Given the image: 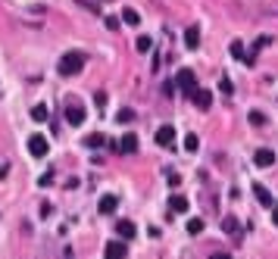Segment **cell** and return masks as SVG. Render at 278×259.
Returning <instances> with one entry per match:
<instances>
[{
	"mask_svg": "<svg viewBox=\"0 0 278 259\" xmlns=\"http://www.w3.org/2000/svg\"><path fill=\"white\" fill-rule=\"evenodd\" d=\"M47 116H50L47 107H34V110H31V119H34V122H47Z\"/></svg>",
	"mask_w": 278,
	"mask_h": 259,
	"instance_id": "ffe728a7",
	"label": "cell"
},
{
	"mask_svg": "<svg viewBox=\"0 0 278 259\" xmlns=\"http://www.w3.org/2000/svg\"><path fill=\"white\" fill-rule=\"evenodd\" d=\"M228 50H231V56H235V60L244 63V56H247V53H244V44H241V41H231V44H228Z\"/></svg>",
	"mask_w": 278,
	"mask_h": 259,
	"instance_id": "ac0fdd59",
	"label": "cell"
},
{
	"mask_svg": "<svg viewBox=\"0 0 278 259\" xmlns=\"http://www.w3.org/2000/svg\"><path fill=\"white\" fill-rule=\"evenodd\" d=\"M28 153H31V156H47V137H44V134H31L28 137Z\"/></svg>",
	"mask_w": 278,
	"mask_h": 259,
	"instance_id": "277c9868",
	"label": "cell"
},
{
	"mask_svg": "<svg viewBox=\"0 0 278 259\" xmlns=\"http://www.w3.org/2000/svg\"><path fill=\"white\" fill-rule=\"evenodd\" d=\"M184 150H188V153H197V150H200V137H197V134H188V137H184Z\"/></svg>",
	"mask_w": 278,
	"mask_h": 259,
	"instance_id": "d6986e66",
	"label": "cell"
},
{
	"mask_svg": "<svg viewBox=\"0 0 278 259\" xmlns=\"http://www.w3.org/2000/svg\"><path fill=\"white\" fill-rule=\"evenodd\" d=\"M116 203H119V200H116L113 194H107V197H100V213H103V216H110L113 209H116Z\"/></svg>",
	"mask_w": 278,
	"mask_h": 259,
	"instance_id": "9a60e30c",
	"label": "cell"
},
{
	"mask_svg": "<svg viewBox=\"0 0 278 259\" xmlns=\"http://www.w3.org/2000/svg\"><path fill=\"white\" fill-rule=\"evenodd\" d=\"M172 213H188V197H181V194L169 197V216Z\"/></svg>",
	"mask_w": 278,
	"mask_h": 259,
	"instance_id": "8fae6325",
	"label": "cell"
},
{
	"mask_svg": "<svg viewBox=\"0 0 278 259\" xmlns=\"http://www.w3.org/2000/svg\"><path fill=\"white\" fill-rule=\"evenodd\" d=\"M253 194H257V200H260V203H263V206H269V209H272V194H269V191H266V187H263V184H253Z\"/></svg>",
	"mask_w": 278,
	"mask_h": 259,
	"instance_id": "5bb4252c",
	"label": "cell"
},
{
	"mask_svg": "<svg viewBox=\"0 0 278 259\" xmlns=\"http://www.w3.org/2000/svg\"><path fill=\"white\" fill-rule=\"evenodd\" d=\"M85 144L88 147H103V144H107V137H103V134H91V137H85Z\"/></svg>",
	"mask_w": 278,
	"mask_h": 259,
	"instance_id": "7402d4cb",
	"label": "cell"
},
{
	"mask_svg": "<svg viewBox=\"0 0 278 259\" xmlns=\"http://www.w3.org/2000/svg\"><path fill=\"white\" fill-rule=\"evenodd\" d=\"M175 85L188 94V97H194V91H197V85H194V72L191 69H178V75H175Z\"/></svg>",
	"mask_w": 278,
	"mask_h": 259,
	"instance_id": "7a4b0ae2",
	"label": "cell"
},
{
	"mask_svg": "<svg viewBox=\"0 0 278 259\" xmlns=\"http://www.w3.org/2000/svg\"><path fill=\"white\" fill-rule=\"evenodd\" d=\"M103 253H107L110 259H116V256H125V253H129V247H125V238H122V241H110Z\"/></svg>",
	"mask_w": 278,
	"mask_h": 259,
	"instance_id": "30bf717a",
	"label": "cell"
},
{
	"mask_svg": "<svg viewBox=\"0 0 278 259\" xmlns=\"http://www.w3.org/2000/svg\"><path fill=\"white\" fill-rule=\"evenodd\" d=\"M272 222H275V225H278V203L272 206Z\"/></svg>",
	"mask_w": 278,
	"mask_h": 259,
	"instance_id": "484cf974",
	"label": "cell"
},
{
	"mask_svg": "<svg viewBox=\"0 0 278 259\" xmlns=\"http://www.w3.org/2000/svg\"><path fill=\"white\" fill-rule=\"evenodd\" d=\"M116 119H119V122H132V119H135V113H132V110H122L119 116H116Z\"/></svg>",
	"mask_w": 278,
	"mask_h": 259,
	"instance_id": "cb8c5ba5",
	"label": "cell"
},
{
	"mask_svg": "<svg viewBox=\"0 0 278 259\" xmlns=\"http://www.w3.org/2000/svg\"><path fill=\"white\" fill-rule=\"evenodd\" d=\"M135 47H138V53H150V50H153V38H147V34H141V38L135 41Z\"/></svg>",
	"mask_w": 278,
	"mask_h": 259,
	"instance_id": "2e32d148",
	"label": "cell"
},
{
	"mask_svg": "<svg viewBox=\"0 0 278 259\" xmlns=\"http://www.w3.org/2000/svg\"><path fill=\"white\" fill-rule=\"evenodd\" d=\"M203 225H206L203 219H191V222H188V234H200V231H203Z\"/></svg>",
	"mask_w": 278,
	"mask_h": 259,
	"instance_id": "44dd1931",
	"label": "cell"
},
{
	"mask_svg": "<svg viewBox=\"0 0 278 259\" xmlns=\"http://www.w3.org/2000/svg\"><path fill=\"white\" fill-rule=\"evenodd\" d=\"M116 150L119 153H138V137L135 134H122L119 144H116Z\"/></svg>",
	"mask_w": 278,
	"mask_h": 259,
	"instance_id": "ba28073f",
	"label": "cell"
},
{
	"mask_svg": "<svg viewBox=\"0 0 278 259\" xmlns=\"http://www.w3.org/2000/svg\"><path fill=\"white\" fill-rule=\"evenodd\" d=\"M222 231H228L235 241H241V225H238L235 216H222Z\"/></svg>",
	"mask_w": 278,
	"mask_h": 259,
	"instance_id": "9c48e42d",
	"label": "cell"
},
{
	"mask_svg": "<svg viewBox=\"0 0 278 259\" xmlns=\"http://www.w3.org/2000/svg\"><path fill=\"white\" fill-rule=\"evenodd\" d=\"M172 140H175V128L163 125V128L156 131V144H159V147H172Z\"/></svg>",
	"mask_w": 278,
	"mask_h": 259,
	"instance_id": "52a82bcc",
	"label": "cell"
},
{
	"mask_svg": "<svg viewBox=\"0 0 278 259\" xmlns=\"http://www.w3.org/2000/svg\"><path fill=\"white\" fill-rule=\"evenodd\" d=\"M103 22H107V28H110V31H116V28H119V25H122V22H119V19H116V16H107V19H103Z\"/></svg>",
	"mask_w": 278,
	"mask_h": 259,
	"instance_id": "603a6c76",
	"label": "cell"
},
{
	"mask_svg": "<svg viewBox=\"0 0 278 259\" xmlns=\"http://www.w3.org/2000/svg\"><path fill=\"white\" fill-rule=\"evenodd\" d=\"M66 122L72 125V128H78L85 122V110H82V103H66Z\"/></svg>",
	"mask_w": 278,
	"mask_h": 259,
	"instance_id": "3957f363",
	"label": "cell"
},
{
	"mask_svg": "<svg viewBox=\"0 0 278 259\" xmlns=\"http://www.w3.org/2000/svg\"><path fill=\"white\" fill-rule=\"evenodd\" d=\"M253 162H257V166H260V169H269V166H272V162H275V153L263 147V150H257V153H253Z\"/></svg>",
	"mask_w": 278,
	"mask_h": 259,
	"instance_id": "8992f818",
	"label": "cell"
},
{
	"mask_svg": "<svg viewBox=\"0 0 278 259\" xmlns=\"http://www.w3.org/2000/svg\"><path fill=\"white\" fill-rule=\"evenodd\" d=\"M250 122H253V125H263L266 116H263V113H250Z\"/></svg>",
	"mask_w": 278,
	"mask_h": 259,
	"instance_id": "d4e9b609",
	"label": "cell"
},
{
	"mask_svg": "<svg viewBox=\"0 0 278 259\" xmlns=\"http://www.w3.org/2000/svg\"><path fill=\"white\" fill-rule=\"evenodd\" d=\"M122 22H125V25H138V22H141V16H138V9H122Z\"/></svg>",
	"mask_w": 278,
	"mask_h": 259,
	"instance_id": "e0dca14e",
	"label": "cell"
},
{
	"mask_svg": "<svg viewBox=\"0 0 278 259\" xmlns=\"http://www.w3.org/2000/svg\"><path fill=\"white\" fill-rule=\"evenodd\" d=\"M191 100H194V103H197V107H200V110H210V107H213V94L206 91V88H197Z\"/></svg>",
	"mask_w": 278,
	"mask_h": 259,
	"instance_id": "5b68a950",
	"label": "cell"
},
{
	"mask_svg": "<svg viewBox=\"0 0 278 259\" xmlns=\"http://www.w3.org/2000/svg\"><path fill=\"white\" fill-rule=\"evenodd\" d=\"M85 60L88 56L82 53V50H69V53H63V60L56 63V72H60L63 78H69V75H78L85 69Z\"/></svg>",
	"mask_w": 278,
	"mask_h": 259,
	"instance_id": "6da1fadb",
	"label": "cell"
},
{
	"mask_svg": "<svg viewBox=\"0 0 278 259\" xmlns=\"http://www.w3.org/2000/svg\"><path fill=\"white\" fill-rule=\"evenodd\" d=\"M135 231H138V228H135V222H129V219H122L119 225H116V234H119V238H125V241H132V238H135Z\"/></svg>",
	"mask_w": 278,
	"mask_h": 259,
	"instance_id": "7c38bea8",
	"label": "cell"
},
{
	"mask_svg": "<svg viewBox=\"0 0 278 259\" xmlns=\"http://www.w3.org/2000/svg\"><path fill=\"white\" fill-rule=\"evenodd\" d=\"M184 47H188V50H197V47H200V31H197V25H191L184 31Z\"/></svg>",
	"mask_w": 278,
	"mask_h": 259,
	"instance_id": "4fadbf2b",
	"label": "cell"
}]
</instances>
